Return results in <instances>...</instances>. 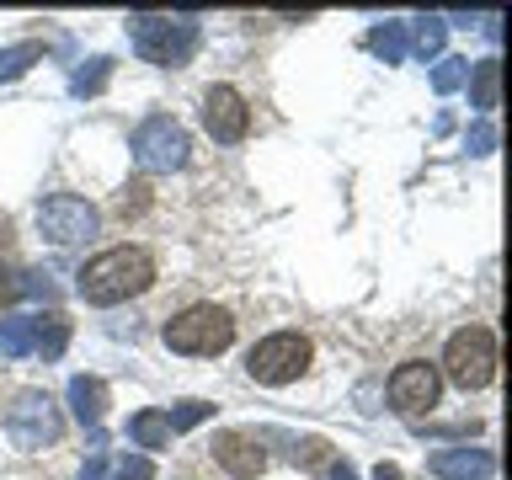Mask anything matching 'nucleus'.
<instances>
[{
    "label": "nucleus",
    "instance_id": "nucleus-1",
    "mask_svg": "<svg viewBox=\"0 0 512 480\" xmlns=\"http://www.w3.org/2000/svg\"><path fill=\"white\" fill-rule=\"evenodd\" d=\"M155 283V256L144 246H112V251H96L86 267H80V299L86 304H123V299H139L144 288Z\"/></svg>",
    "mask_w": 512,
    "mask_h": 480
},
{
    "label": "nucleus",
    "instance_id": "nucleus-2",
    "mask_svg": "<svg viewBox=\"0 0 512 480\" xmlns=\"http://www.w3.org/2000/svg\"><path fill=\"white\" fill-rule=\"evenodd\" d=\"M171 352H187V358H214L235 342V315L224 310V304H192V310L171 315L166 326H160Z\"/></svg>",
    "mask_w": 512,
    "mask_h": 480
},
{
    "label": "nucleus",
    "instance_id": "nucleus-3",
    "mask_svg": "<svg viewBox=\"0 0 512 480\" xmlns=\"http://www.w3.org/2000/svg\"><path fill=\"white\" fill-rule=\"evenodd\" d=\"M443 374H448V384H459L464 395L486 390L496 379V331L491 326H459L443 347Z\"/></svg>",
    "mask_w": 512,
    "mask_h": 480
},
{
    "label": "nucleus",
    "instance_id": "nucleus-4",
    "mask_svg": "<svg viewBox=\"0 0 512 480\" xmlns=\"http://www.w3.org/2000/svg\"><path fill=\"white\" fill-rule=\"evenodd\" d=\"M310 358H315V347H310V336H299V331H272V336H262L251 352H246V374L256 379V384H294L304 368H310Z\"/></svg>",
    "mask_w": 512,
    "mask_h": 480
},
{
    "label": "nucleus",
    "instance_id": "nucleus-5",
    "mask_svg": "<svg viewBox=\"0 0 512 480\" xmlns=\"http://www.w3.org/2000/svg\"><path fill=\"white\" fill-rule=\"evenodd\" d=\"M6 432H11V443H16V448L38 454V448L59 443L64 416H59V406H54V400H48L43 390H27V395H16V406L6 411Z\"/></svg>",
    "mask_w": 512,
    "mask_h": 480
},
{
    "label": "nucleus",
    "instance_id": "nucleus-6",
    "mask_svg": "<svg viewBox=\"0 0 512 480\" xmlns=\"http://www.w3.org/2000/svg\"><path fill=\"white\" fill-rule=\"evenodd\" d=\"M187 128L166 118V112H155V118H144L134 128V160L144 171H182L187 166Z\"/></svg>",
    "mask_w": 512,
    "mask_h": 480
},
{
    "label": "nucleus",
    "instance_id": "nucleus-7",
    "mask_svg": "<svg viewBox=\"0 0 512 480\" xmlns=\"http://www.w3.org/2000/svg\"><path fill=\"white\" fill-rule=\"evenodd\" d=\"M134 48L150 64H187L192 48H198V27L182 22V16H134Z\"/></svg>",
    "mask_w": 512,
    "mask_h": 480
},
{
    "label": "nucleus",
    "instance_id": "nucleus-8",
    "mask_svg": "<svg viewBox=\"0 0 512 480\" xmlns=\"http://www.w3.org/2000/svg\"><path fill=\"white\" fill-rule=\"evenodd\" d=\"M96 224H102V214H96L86 198H75V192H54V198H43V203H38V230L54 240V246H75V240H91V235H96Z\"/></svg>",
    "mask_w": 512,
    "mask_h": 480
},
{
    "label": "nucleus",
    "instance_id": "nucleus-9",
    "mask_svg": "<svg viewBox=\"0 0 512 480\" xmlns=\"http://www.w3.org/2000/svg\"><path fill=\"white\" fill-rule=\"evenodd\" d=\"M438 395H443L438 363L411 358V363H400L395 374H390V406H395L400 416H427L432 406H438Z\"/></svg>",
    "mask_w": 512,
    "mask_h": 480
},
{
    "label": "nucleus",
    "instance_id": "nucleus-10",
    "mask_svg": "<svg viewBox=\"0 0 512 480\" xmlns=\"http://www.w3.org/2000/svg\"><path fill=\"white\" fill-rule=\"evenodd\" d=\"M203 128L219 144H240V139H246V128H251L246 96H240L235 86H208L203 91Z\"/></svg>",
    "mask_w": 512,
    "mask_h": 480
},
{
    "label": "nucleus",
    "instance_id": "nucleus-11",
    "mask_svg": "<svg viewBox=\"0 0 512 480\" xmlns=\"http://www.w3.org/2000/svg\"><path fill=\"white\" fill-rule=\"evenodd\" d=\"M214 459L235 480H256L267 470V448H262V438H251V432H214Z\"/></svg>",
    "mask_w": 512,
    "mask_h": 480
},
{
    "label": "nucleus",
    "instance_id": "nucleus-12",
    "mask_svg": "<svg viewBox=\"0 0 512 480\" xmlns=\"http://www.w3.org/2000/svg\"><path fill=\"white\" fill-rule=\"evenodd\" d=\"M496 470V459L486 448H443V454H432V475L438 480H486Z\"/></svg>",
    "mask_w": 512,
    "mask_h": 480
},
{
    "label": "nucleus",
    "instance_id": "nucleus-13",
    "mask_svg": "<svg viewBox=\"0 0 512 480\" xmlns=\"http://www.w3.org/2000/svg\"><path fill=\"white\" fill-rule=\"evenodd\" d=\"M70 406H75V416L86 427H96L107 416V384L96 379V374H75L70 379Z\"/></svg>",
    "mask_w": 512,
    "mask_h": 480
},
{
    "label": "nucleus",
    "instance_id": "nucleus-14",
    "mask_svg": "<svg viewBox=\"0 0 512 480\" xmlns=\"http://www.w3.org/2000/svg\"><path fill=\"white\" fill-rule=\"evenodd\" d=\"M470 102L480 112L502 107V59H480L475 64V80H470Z\"/></svg>",
    "mask_w": 512,
    "mask_h": 480
},
{
    "label": "nucleus",
    "instance_id": "nucleus-15",
    "mask_svg": "<svg viewBox=\"0 0 512 480\" xmlns=\"http://www.w3.org/2000/svg\"><path fill=\"white\" fill-rule=\"evenodd\" d=\"M64 342H70V320H64L59 310H54V315H38V320H32V347H38L43 358H59V352H64Z\"/></svg>",
    "mask_w": 512,
    "mask_h": 480
},
{
    "label": "nucleus",
    "instance_id": "nucleus-16",
    "mask_svg": "<svg viewBox=\"0 0 512 480\" xmlns=\"http://www.w3.org/2000/svg\"><path fill=\"white\" fill-rule=\"evenodd\" d=\"M128 438H134L139 448H166V443H171V422H166V411H139L134 422H128Z\"/></svg>",
    "mask_w": 512,
    "mask_h": 480
},
{
    "label": "nucleus",
    "instance_id": "nucleus-17",
    "mask_svg": "<svg viewBox=\"0 0 512 480\" xmlns=\"http://www.w3.org/2000/svg\"><path fill=\"white\" fill-rule=\"evenodd\" d=\"M368 48H374L384 64H400V59H406V27H400V22L374 27V32H368Z\"/></svg>",
    "mask_w": 512,
    "mask_h": 480
},
{
    "label": "nucleus",
    "instance_id": "nucleus-18",
    "mask_svg": "<svg viewBox=\"0 0 512 480\" xmlns=\"http://www.w3.org/2000/svg\"><path fill=\"white\" fill-rule=\"evenodd\" d=\"M38 59H43V43H16V48H0V80L27 75Z\"/></svg>",
    "mask_w": 512,
    "mask_h": 480
},
{
    "label": "nucleus",
    "instance_id": "nucleus-19",
    "mask_svg": "<svg viewBox=\"0 0 512 480\" xmlns=\"http://www.w3.org/2000/svg\"><path fill=\"white\" fill-rule=\"evenodd\" d=\"M0 352H6V358L32 352V320H0Z\"/></svg>",
    "mask_w": 512,
    "mask_h": 480
},
{
    "label": "nucleus",
    "instance_id": "nucleus-20",
    "mask_svg": "<svg viewBox=\"0 0 512 480\" xmlns=\"http://www.w3.org/2000/svg\"><path fill=\"white\" fill-rule=\"evenodd\" d=\"M406 43L416 48V54H438V48H443V22H438V16H422V22L411 27Z\"/></svg>",
    "mask_w": 512,
    "mask_h": 480
},
{
    "label": "nucleus",
    "instance_id": "nucleus-21",
    "mask_svg": "<svg viewBox=\"0 0 512 480\" xmlns=\"http://www.w3.org/2000/svg\"><path fill=\"white\" fill-rule=\"evenodd\" d=\"M208 411H214V406H208V400H182V406H176V411L166 416V422H171V432H187V427L208 422Z\"/></svg>",
    "mask_w": 512,
    "mask_h": 480
},
{
    "label": "nucleus",
    "instance_id": "nucleus-22",
    "mask_svg": "<svg viewBox=\"0 0 512 480\" xmlns=\"http://www.w3.org/2000/svg\"><path fill=\"white\" fill-rule=\"evenodd\" d=\"M27 294V272L16 262H0V304H16Z\"/></svg>",
    "mask_w": 512,
    "mask_h": 480
},
{
    "label": "nucleus",
    "instance_id": "nucleus-23",
    "mask_svg": "<svg viewBox=\"0 0 512 480\" xmlns=\"http://www.w3.org/2000/svg\"><path fill=\"white\" fill-rule=\"evenodd\" d=\"M107 75H112V59H91V70L75 75V91H80V96H96V91L107 86Z\"/></svg>",
    "mask_w": 512,
    "mask_h": 480
},
{
    "label": "nucleus",
    "instance_id": "nucleus-24",
    "mask_svg": "<svg viewBox=\"0 0 512 480\" xmlns=\"http://www.w3.org/2000/svg\"><path fill=\"white\" fill-rule=\"evenodd\" d=\"M150 475H155L150 459H118V464H107V480H150Z\"/></svg>",
    "mask_w": 512,
    "mask_h": 480
},
{
    "label": "nucleus",
    "instance_id": "nucleus-25",
    "mask_svg": "<svg viewBox=\"0 0 512 480\" xmlns=\"http://www.w3.org/2000/svg\"><path fill=\"white\" fill-rule=\"evenodd\" d=\"M464 75H470V64H464V59H443L438 75H432V86H438V91H454Z\"/></svg>",
    "mask_w": 512,
    "mask_h": 480
},
{
    "label": "nucleus",
    "instance_id": "nucleus-26",
    "mask_svg": "<svg viewBox=\"0 0 512 480\" xmlns=\"http://www.w3.org/2000/svg\"><path fill=\"white\" fill-rule=\"evenodd\" d=\"M144 192H150L144 182H128V187L118 192V214H123V219H128V214H139V208H144Z\"/></svg>",
    "mask_w": 512,
    "mask_h": 480
},
{
    "label": "nucleus",
    "instance_id": "nucleus-27",
    "mask_svg": "<svg viewBox=\"0 0 512 480\" xmlns=\"http://www.w3.org/2000/svg\"><path fill=\"white\" fill-rule=\"evenodd\" d=\"M326 454H331V443H326V438H304V443L294 448V459H304V464H320Z\"/></svg>",
    "mask_w": 512,
    "mask_h": 480
},
{
    "label": "nucleus",
    "instance_id": "nucleus-28",
    "mask_svg": "<svg viewBox=\"0 0 512 480\" xmlns=\"http://www.w3.org/2000/svg\"><path fill=\"white\" fill-rule=\"evenodd\" d=\"M470 150H475V155H491V150H496V128H491V123L470 128Z\"/></svg>",
    "mask_w": 512,
    "mask_h": 480
},
{
    "label": "nucleus",
    "instance_id": "nucleus-29",
    "mask_svg": "<svg viewBox=\"0 0 512 480\" xmlns=\"http://www.w3.org/2000/svg\"><path fill=\"white\" fill-rule=\"evenodd\" d=\"M80 480H107V459H102V454H96V459L86 464V470H80Z\"/></svg>",
    "mask_w": 512,
    "mask_h": 480
},
{
    "label": "nucleus",
    "instance_id": "nucleus-30",
    "mask_svg": "<svg viewBox=\"0 0 512 480\" xmlns=\"http://www.w3.org/2000/svg\"><path fill=\"white\" fill-rule=\"evenodd\" d=\"M331 480H358V475H352V464L342 459V464H331Z\"/></svg>",
    "mask_w": 512,
    "mask_h": 480
},
{
    "label": "nucleus",
    "instance_id": "nucleus-31",
    "mask_svg": "<svg viewBox=\"0 0 512 480\" xmlns=\"http://www.w3.org/2000/svg\"><path fill=\"white\" fill-rule=\"evenodd\" d=\"M374 480H400V464H379V470H374Z\"/></svg>",
    "mask_w": 512,
    "mask_h": 480
},
{
    "label": "nucleus",
    "instance_id": "nucleus-32",
    "mask_svg": "<svg viewBox=\"0 0 512 480\" xmlns=\"http://www.w3.org/2000/svg\"><path fill=\"white\" fill-rule=\"evenodd\" d=\"M0 246H11V214H0Z\"/></svg>",
    "mask_w": 512,
    "mask_h": 480
}]
</instances>
